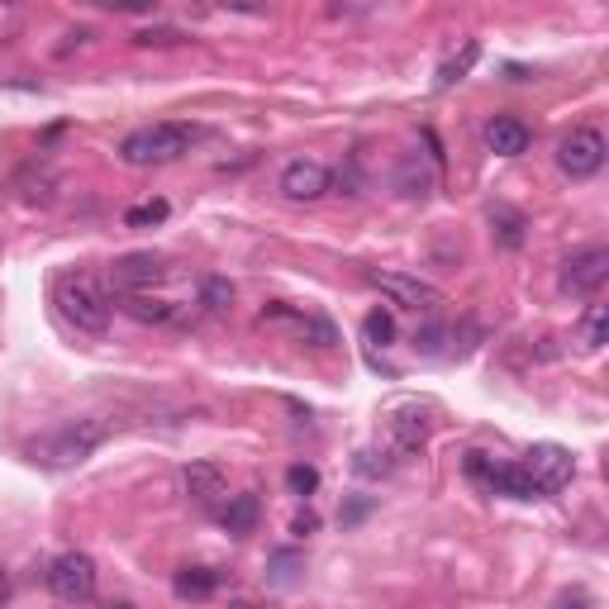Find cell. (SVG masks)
<instances>
[{
  "mask_svg": "<svg viewBox=\"0 0 609 609\" xmlns=\"http://www.w3.org/2000/svg\"><path fill=\"white\" fill-rule=\"evenodd\" d=\"M100 438H106V424L100 419H72V424H62V429L38 438V443L29 448V458L44 462V466H76L100 448Z\"/></svg>",
  "mask_w": 609,
  "mask_h": 609,
  "instance_id": "6da1fadb",
  "label": "cell"
},
{
  "mask_svg": "<svg viewBox=\"0 0 609 609\" xmlns=\"http://www.w3.org/2000/svg\"><path fill=\"white\" fill-rule=\"evenodd\" d=\"M196 144V129L191 124H153V129H138L120 144V158L129 167H158V162H176L181 153H191Z\"/></svg>",
  "mask_w": 609,
  "mask_h": 609,
  "instance_id": "7a4b0ae2",
  "label": "cell"
},
{
  "mask_svg": "<svg viewBox=\"0 0 609 609\" xmlns=\"http://www.w3.org/2000/svg\"><path fill=\"white\" fill-rule=\"evenodd\" d=\"M58 305L82 333H106L110 329V295L96 277H62L58 281Z\"/></svg>",
  "mask_w": 609,
  "mask_h": 609,
  "instance_id": "3957f363",
  "label": "cell"
},
{
  "mask_svg": "<svg viewBox=\"0 0 609 609\" xmlns=\"http://www.w3.org/2000/svg\"><path fill=\"white\" fill-rule=\"evenodd\" d=\"M48 590L68 605H86L96 595V562L86 552H62L53 567H48Z\"/></svg>",
  "mask_w": 609,
  "mask_h": 609,
  "instance_id": "277c9868",
  "label": "cell"
},
{
  "mask_svg": "<svg viewBox=\"0 0 609 609\" xmlns=\"http://www.w3.org/2000/svg\"><path fill=\"white\" fill-rule=\"evenodd\" d=\"M520 466H524L528 476H534V486L543 490V496H548V490H562L567 482H572V472H576L572 452H567L562 443H534Z\"/></svg>",
  "mask_w": 609,
  "mask_h": 609,
  "instance_id": "5b68a950",
  "label": "cell"
},
{
  "mask_svg": "<svg viewBox=\"0 0 609 609\" xmlns=\"http://www.w3.org/2000/svg\"><path fill=\"white\" fill-rule=\"evenodd\" d=\"M557 162H562V172L572 181H586V176H595L605 167V138L595 134V129H576V134L562 138Z\"/></svg>",
  "mask_w": 609,
  "mask_h": 609,
  "instance_id": "8992f818",
  "label": "cell"
},
{
  "mask_svg": "<svg viewBox=\"0 0 609 609\" xmlns=\"http://www.w3.org/2000/svg\"><path fill=\"white\" fill-rule=\"evenodd\" d=\"M372 287H377L381 295H391L395 305H410V309H434L443 295H438L429 281H419V277H410V271H372Z\"/></svg>",
  "mask_w": 609,
  "mask_h": 609,
  "instance_id": "52a82bcc",
  "label": "cell"
},
{
  "mask_svg": "<svg viewBox=\"0 0 609 609\" xmlns=\"http://www.w3.org/2000/svg\"><path fill=\"white\" fill-rule=\"evenodd\" d=\"M605 277H609V253L605 248H586V253L567 257V267H562V287L572 295H595L605 287Z\"/></svg>",
  "mask_w": 609,
  "mask_h": 609,
  "instance_id": "ba28073f",
  "label": "cell"
},
{
  "mask_svg": "<svg viewBox=\"0 0 609 609\" xmlns=\"http://www.w3.org/2000/svg\"><path fill=\"white\" fill-rule=\"evenodd\" d=\"M110 277H114V287H120V291L144 295V291H153L167 277V267H162L158 253H129V257H120V263H114Z\"/></svg>",
  "mask_w": 609,
  "mask_h": 609,
  "instance_id": "9c48e42d",
  "label": "cell"
},
{
  "mask_svg": "<svg viewBox=\"0 0 609 609\" xmlns=\"http://www.w3.org/2000/svg\"><path fill=\"white\" fill-rule=\"evenodd\" d=\"M281 191H287L291 200H319L324 191H329V167L315 158H295V162H287V172H281Z\"/></svg>",
  "mask_w": 609,
  "mask_h": 609,
  "instance_id": "30bf717a",
  "label": "cell"
},
{
  "mask_svg": "<svg viewBox=\"0 0 609 609\" xmlns=\"http://www.w3.org/2000/svg\"><path fill=\"white\" fill-rule=\"evenodd\" d=\"M528 144H534V134H528V124L514 120V114H500V120L486 124V148L500 153V158H520V153H528Z\"/></svg>",
  "mask_w": 609,
  "mask_h": 609,
  "instance_id": "8fae6325",
  "label": "cell"
},
{
  "mask_svg": "<svg viewBox=\"0 0 609 609\" xmlns=\"http://www.w3.org/2000/svg\"><path fill=\"white\" fill-rule=\"evenodd\" d=\"M257 514H263L257 496H229V504L219 510V524H224V534H233V538H248L257 528Z\"/></svg>",
  "mask_w": 609,
  "mask_h": 609,
  "instance_id": "7c38bea8",
  "label": "cell"
},
{
  "mask_svg": "<svg viewBox=\"0 0 609 609\" xmlns=\"http://www.w3.org/2000/svg\"><path fill=\"white\" fill-rule=\"evenodd\" d=\"M486 482H490V490H500V496H514V500H538L543 496L524 466H490Z\"/></svg>",
  "mask_w": 609,
  "mask_h": 609,
  "instance_id": "4fadbf2b",
  "label": "cell"
},
{
  "mask_svg": "<svg viewBox=\"0 0 609 609\" xmlns=\"http://www.w3.org/2000/svg\"><path fill=\"white\" fill-rule=\"evenodd\" d=\"M186 490L196 496V504H215V500H224V476H219V466H210V462H191Z\"/></svg>",
  "mask_w": 609,
  "mask_h": 609,
  "instance_id": "5bb4252c",
  "label": "cell"
},
{
  "mask_svg": "<svg viewBox=\"0 0 609 609\" xmlns=\"http://www.w3.org/2000/svg\"><path fill=\"white\" fill-rule=\"evenodd\" d=\"M391 434H395V448H400V452H419V448H424V438H429V424H424V414H419V410L400 405V410H395V419H391Z\"/></svg>",
  "mask_w": 609,
  "mask_h": 609,
  "instance_id": "9a60e30c",
  "label": "cell"
},
{
  "mask_svg": "<svg viewBox=\"0 0 609 609\" xmlns=\"http://www.w3.org/2000/svg\"><path fill=\"white\" fill-rule=\"evenodd\" d=\"M219 586V572H210V567H186V572L176 576V595L181 600H205Z\"/></svg>",
  "mask_w": 609,
  "mask_h": 609,
  "instance_id": "2e32d148",
  "label": "cell"
},
{
  "mask_svg": "<svg viewBox=\"0 0 609 609\" xmlns=\"http://www.w3.org/2000/svg\"><path fill=\"white\" fill-rule=\"evenodd\" d=\"M476 58H482V48H476L472 44V38H466V44H462V53H452L448 62H443V68H438V90H448V86H458L462 82V76L466 72H472V62Z\"/></svg>",
  "mask_w": 609,
  "mask_h": 609,
  "instance_id": "e0dca14e",
  "label": "cell"
},
{
  "mask_svg": "<svg viewBox=\"0 0 609 609\" xmlns=\"http://www.w3.org/2000/svg\"><path fill=\"white\" fill-rule=\"evenodd\" d=\"M167 215H172V205H167L162 196H153V200H138L134 210L124 215V224H129V229H153V224H162Z\"/></svg>",
  "mask_w": 609,
  "mask_h": 609,
  "instance_id": "ac0fdd59",
  "label": "cell"
},
{
  "mask_svg": "<svg viewBox=\"0 0 609 609\" xmlns=\"http://www.w3.org/2000/svg\"><path fill=\"white\" fill-rule=\"evenodd\" d=\"M124 309L144 324H167L172 319V305L167 301H153V295H124Z\"/></svg>",
  "mask_w": 609,
  "mask_h": 609,
  "instance_id": "d6986e66",
  "label": "cell"
},
{
  "mask_svg": "<svg viewBox=\"0 0 609 609\" xmlns=\"http://www.w3.org/2000/svg\"><path fill=\"white\" fill-rule=\"evenodd\" d=\"M362 333H367V343H391L395 339V319H391V309H372L367 324H362Z\"/></svg>",
  "mask_w": 609,
  "mask_h": 609,
  "instance_id": "ffe728a7",
  "label": "cell"
},
{
  "mask_svg": "<svg viewBox=\"0 0 609 609\" xmlns=\"http://www.w3.org/2000/svg\"><path fill=\"white\" fill-rule=\"evenodd\" d=\"M605 329H609V315H605V309H600V305H595V309H590V315H586V319H581V343H586V348H590V353H595V348H600V343H605Z\"/></svg>",
  "mask_w": 609,
  "mask_h": 609,
  "instance_id": "44dd1931",
  "label": "cell"
},
{
  "mask_svg": "<svg viewBox=\"0 0 609 609\" xmlns=\"http://www.w3.org/2000/svg\"><path fill=\"white\" fill-rule=\"evenodd\" d=\"M500 224V243L504 248H520V239H524V219L520 215H510V210H500V215H490Z\"/></svg>",
  "mask_w": 609,
  "mask_h": 609,
  "instance_id": "7402d4cb",
  "label": "cell"
},
{
  "mask_svg": "<svg viewBox=\"0 0 609 609\" xmlns=\"http://www.w3.org/2000/svg\"><path fill=\"white\" fill-rule=\"evenodd\" d=\"M287 482H291L295 496H309V490L319 486V472H315V466H291V472H287Z\"/></svg>",
  "mask_w": 609,
  "mask_h": 609,
  "instance_id": "603a6c76",
  "label": "cell"
},
{
  "mask_svg": "<svg viewBox=\"0 0 609 609\" xmlns=\"http://www.w3.org/2000/svg\"><path fill=\"white\" fill-rule=\"evenodd\" d=\"M233 301V287H229V281H205V305H210V309H224Z\"/></svg>",
  "mask_w": 609,
  "mask_h": 609,
  "instance_id": "cb8c5ba5",
  "label": "cell"
},
{
  "mask_svg": "<svg viewBox=\"0 0 609 609\" xmlns=\"http://www.w3.org/2000/svg\"><path fill=\"white\" fill-rule=\"evenodd\" d=\"M309 528H319V520H315V514H295V534H309Z\"/></svg>",
  "mask_w": 609,
  "mask_h": 609,
  "instance_id": "d4e9b609",
  "label": "cell"
},
{
  "mask_svg": "<svg viewBox=\"0 0 609 609\" xmlns=\"http://www.w3.org/2000/svg\"><path fill=\"white\" fill-rule=\"evenodd\" d=\"M176 34H167V29H158V34H138V44H172Z\"/></svg>",
  "mask_w": 609,
  "mask_h": 609,
  "instance_id": "484cf974",
  "label": "cell"
},
{
  "mask_svg": "<svg viewBox=\"0 0 609 609\" xmlns=\"http://www.w3.org/2000/svg\"><path fill=\"white\" fill-rule=\"evenodd\" d=\"M10 600V581H5V572H0V605Z\"/></svg>",
  "mask_w": 609,
  "mask_h": 609,
  "instance_id": "4316f807",
  "label": "cell"
},
{
  "mask_svg": "<svg viewBox=\"0 0 609 609\" xmlns=\"http://www.w3.org/2000/svg\"><path fill=\"white\" fill-rule=\"evenodd\" d=\"M557 609H586V600H581V595H576V600H562Z\"/></svg>",
  "mask_w": 609,
  "mask_h": 609,
  "instance_id": "83f0119b",
  "label": "cell"
},
{
  "mask_svg": "<svg viewBox=\"0 0 609 609\" xmlns=\"http://www.w3.org/2000/svg\"><path fill=\"white\" fill-rule=\"evenodd\" d=\"M106 609H134V605H106Z\"/></svg>",
  "mask_w": 609,
  "mask_h": 609,
  "instance_id": "f1b7e54d",
  "label": "cell"
},
{
  "mask_svg": "<svg viewBox=\"0 0 609 609\" xmlns=\"http://www.w3.org/2000/svg\"><path fill=\"white\" fill-rule=\"evenodd\" d=\"M233 609H253V605H233Z\"/></svg>",
  "mask_w": 609,
  "mask_h": 609,
  "instance_id": "f546056e",
  "label": "cell"
}]
</instances>
